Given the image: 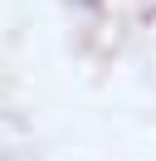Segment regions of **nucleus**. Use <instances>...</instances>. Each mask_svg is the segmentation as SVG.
Segmentation results:
<instances>
[]
</instances>
